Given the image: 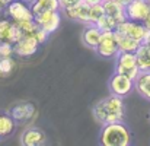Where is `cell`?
Instances as JSON below:
<instances>
[{"mask_svg":"<svg viewBox=\"0 0 150 146\" xmlns=\"http://www.w3.org/2000/svg\"><path fill=\"white\" fill-rule=\"evenodd\" d=\"M124 98L111 94L93 105V117L100 124L122 121L124 118Z\"/></svg>","mask_w":150,"mask_h":146,"instance_id":"1","label":"cell"},{"mask_svg":"<svg viewBox=\"0 0 150 146\" xmlns=\"http://www.w3.org/2000/svg\"><path fill=\"white\" fill-rule=\"evenodd\" d=\"M131 143V132L122 121L106 123L100 130L102 146H128Z\"/></svg>","mask_w":150,"mask_h":146,"instance_id":"2","label":"cell"},{"mask_svg":"<svg viewBox=\"0 0 150 146\" xmlns=\"http://www.w3.org/2000/svg\"><path fill=\"white\" fill-rule=\"evenodd\" d=\"M115 73L124 75L134 80L140 73L136 54L128 51H118V54L115 56Z\"/></svg>","mask_w":150,"mask_h":146,"instance_id":"3","label":"cell"},{"mask_svg":"<svg viewBox=\"0 0 150 146\" xmlns=\"http://www.w3.org/2000/svg\"><path fill=\"white\" fill-rule=\"evenodd\" d=\"M115 31L122 34V35H127L136 41H143L144 38V34L147 31V28L144 26L143 22H136V21H130V19H124L121 22L117 24L115 26Z\"/></svg>","mask_w":150,"mask_h":146,"instance_id":"4","label":"cell"},{"mask_svg":"<svg viewBox=\"0 0 150 146\" xmlns=\"http://www.w3.org/2000/svg\"><path fill=\"white\" fill-rule=\"evenodd\" d=\"M34 21L35 24L42 28L45 32L52 34L58 29L60 24H61V13L60 10H47V12H41L38 15H34Z\"/></svg>","mask_w":150,"mask_h":146,"instance_id":"5","label":"cell"},{"mask_svg":"<svg viewBox=\"0 0 150 146\" xmlns=\"http://www.w3.org/2000/svg\"><path fill=\"white\" fill-rule=\"evenodd\" d=\"M95 51L100 57H115L118 54V44L115 38V31H102L99 43L96 46Z\"/></svg>","mask_w":150,"mask_h":146,"instance_id":"6","label":"cell"},{"mask_svg":"<svg viewBox=\"0 0 150 146\" xmlns=\"http://www.w3.org/2000/svg\"><path fill=\"white\" fill-rule=\"evenodd\" d=\"M150 12V3L146 0H131L125 6V18L136 22H144Z\"/></svg>","mask_w":150,"mask_h":146,"instance_id":"7","label":"cell"},{"mask_svg":"<svg viewBox=\"0 0 150 146\" xmlns=\"http://www.w3.org/2000/svg\"><path fill=\"white\" fill-rule=\"evenodd\" d=\"M7 15L13 22H21V21H31L34 19L32 10L26 1L22 0H12L7 6Z\"/></svg>","mask_w":150,"mask_h":146,"instance_id":"8","label":"cell"},{"mask_svg":"<svg viewBox=\"0 0 150 146\" xmlns=\"http://www.w3.org/2000/svg\"><path fill=\"white\" fill-rule=\"evenodd\" d=\"M133 89H134V80L127 78V76H124V75L114 73V76L109 80V91L114 95L124 98L127 97Z\"/></svg>","mask_w":150,"mask_h":146,"instance_id":"9","label":"cell"},{"mask_svg":"<svg viewBox=\"0 0 150 146\" xmlns=\"http://www.w3.org/2000/svg\"><path fill=\"white\" fill-rule=\"evenodd\" d=\"M40 48V43L34 37H22L13 44V51L19 57H31Z\"/></svg>","mask_w":150,"mask_h":146,"instance_id":"10","label":"cell"},{"mask_svg":"<svg viewBox=\"0 0 150 146\" xmlns=\"http://www.w3.org/2000/svg\"><path fill=\"white\" fill-rule=\"evenodd\" d=\"M22 35L15 25V22L10 19H3L0 21V43H10L15 44L18 40H21Z\"/></svg>","mask_w":150,"mask_h":146,"instance_id":"11","label":"cell"},{"mask_svg":"<svg viewBox=\"0 0 150 146\" xmlns=\"http://www.w3.org/2000/svg\"><path fill=\"white\" fill-rule=\"evenodd\" d=\"M45 143V133L41 129L31 127L23 132L21 136V145L23 146H40Z\"/></svg>","mask_w":150,"mask_h":146,"instance_id":"12","label":"cell"},{"mask_svg":"<svg viewBox=\"0 0 150 146\" xmlns=\"http://www.w3.org/2000/svg\"><path fill=\"white\" fill-rule=\"evenodd\" d=\"M35 113V107L31 102H19L12 107L10 115L15 121H26L29 120Z\"/></svg>","mask_w":150,"mask_h":146,"instance_id":"13","label":"cell"},{"mask_svg":"<svg viewBox=\"0 0 150 146\" xmlns=\"http://www.w3.org/2000/svg\"><path fill=\"white\" fill-rule=\"evenodd\" d=\"M102 6H103V13L108 15L109 18L115 19L117 22L127 19L125 18V6H122L117 0H103Z\"/></svg>","mask_w":150,"mask_h":146,"instance_id":"14","label":"cell"},{"mask_svg":"<svg viewBox=\"0 0 150 146\" xmlns=\"http://www.w3.org/2000/svg\"><path fill=\"white\" fill-rule=\"evenodd\" d=\"M63 10H64V13L69 19L88 25V6L85 3L79 1V3H76V4L70 6V7H66Z\"/></svg>","mask_w":150,"mask_h":146,"instance_id":"15","label":"cell"},{"mask_svg":"<svg viewBox=\"0 0 150 146\" xmlns=\"http://www.w3.org/2000/svg\"><path fill=\"white\" fill-rule=\"evenodd\" d=\"M100 34H102V31H100L95 24L86 25V28H85V31H83V34H82V40H83L85 46L89 47V48L95 50L96 46H98V43H99Z\"/></svg>","mask_w":150,"mask_h":146,"instance_id":"16","label":"cell"},{"mask_svg":"<svg viewBox=\"0 0 150 146\" xmlns=\"http://www.w3.org/2000/svg\"><path fill=\"white\" fill-rule=\"evenodd\" d=\"M134 89L144 98L150 101V72H140L134 79Z\"/></svg>","mask_w":150,"mask_h":146,"instance_id":"17","label":"cell"},{"mask_svg":"<svg viewBox=\"0 0 150 146\" xmlns=\"http://www.w3.org/2000/svg\"><path fill=\"white\" fill-rule=\"evenodd\" d=\"M136 60L140 72H150V46L149 44H140L136 50Z\"/></svg>","mask_w":150,"mask_h":146,"instance_id":"18","label":"cell"},{"mask_svg":"<svg viewBox=\"0 0 150 146\" xmlns=\"http://www.w3.org/2000/svg\"><path fill=\"white\" fill-rule=\"evenodd\" d=\"M29 7L32 10V15H38L47 10H61L58 0H31Z\"/></svg>","mask_w":150,"mask_h":146,"instance_id":"19","label":"cell"},{"mask_svg":"<svg viewBox=\"0 0 150 146\" xmlns=\"http://www.w3.org/2000/svg\"><path fill=\"white\" fill-rule=\"evenodd\" d=\"M115 38H117V44L120 51H128V53H136V50L139 48V46L142 44L140 41H136L127 35H122L120 32L115 31Z\"/></svg>","mask_w":150,"mask_h":146,"instance_id":"20","label":"cell"},{"mask_svg":"<svg viewBox=\"0 0 150 146\" xmlns=\"http://www.w3.org/2000/svg\"><path fill=\"white\" fill-rule=\"evenodd\" d=\"M15 25L18 26L19 32L22 37H34L37 29H38V25L35 24L34 19L31 21H21V22H15Z\"/></svg>","mask_w":150,"mask_h":146,"instance_id":"21","label":"cell"},{"mask_svg":"<svg viewBox=\"0 0 150 146\" xmlns=\"http://www.w3.org/2000/svg\"><path fill=\"white\" fill-rule=\"evenodd\" d=\"M15 130V120L10 114H0V137L9 136Z\"/></svg>","mask_w":150,"mask_h":146,"instance_id":"22","label":"cell"},{"mask_svg":"<svg viewBox=\"0 0 150 146\" xmlns=\"http://www.w3.org/2000/svg\"><path fill=\"white\" fill-rule=\"evenodd\" d=\"M117 21L115 19H112V18H109L108 15H102L99 19L96 21V26L99 28L100 31H115V26H117Z\"/></svg>","mask_w":150,"mask_h":146,"instance_id":"23","label":"cell"},{"mask_svg":"<svg viewBox=\"0 0 150 146\" xmlns=\"http://www.w3.org/2000/svg\"><path fill=\"white\" fill-rule=\"evenodd\" d=\"M103 15V6L102 3L88 6V25L89 24H96V21Z\"/></svg>","mask_w":150,"mask_h":146,"instance_id":"24","label":"cell"},{"mask_svg":"<svg viewBox=\"0 0 150 146\" xmlns=\"http://www.w3.org/2000/svg\"><path fill=\"white\" fill-rule=\"evenodd\" d=\"M15 60L12 57H1L0 58V75L1 76H6V75H10L15 69Z\"/></svg>","mask_w":150,"mask_h":146,"instance_id":"25","label":"cell"},{"mask_svg":"<svg viewBox=\"0 0 150 146\" xmlns=\"http://www.w3.org/2000/svg\"><path fill=\"white\" fill-rule=\"evenodd\" d=\"M15 54L13 44L10 43H0V58L1 57H12Z\"/></svg>","mask_w":150,"mask_h":146,"instance_id":"26","label":"cell"},{"mask_svg":"<svg viewBox=\"0 0 150 146\" xmlns=\"http://www.w3.org/2000/svg\"><path fill=\"white\" fill-rule=\"evenodd\" d=\"M48 37H50V34H48V32H45V31H44L42 28H40V26H38V29H37L35 35H34V38L40 43V46H41V44H44V43H47Z\"/></svg>","mask_w":150,"mask_h":146,"instance_id":"27","label":"cell"},{"mask_svg":"<svg viewBox=\"0 0 150 146\" xmlns=\"http://www.w3.org/2000/svg\"><path fill=\"white\" fill-rule=\"evenodd\" d=\"M58 1H60L61 9H66V7H70V6H73V4H76V3H79V1H82V0H58Z\"/></svg>","mask_w":150,"mask_h":146,"instance_id":"28","label":"cell"},{"mask_svg":"<svg viewBox=\"0 0 150 146\" xmlns=\"http://www.w3.org/2000/svg\"><path fill=\"white\" fill-rule=\"evenodd\" d=\"M82 3H85L86 6H93V4L102 3V0H82Z\"/></svg>","mask_w":150,"mask_h":146,"instance_id":"29","label":"cell"},{"mask_svg":"<svg viewBox=\"0 0 150 146\" xmlns=\"http://www.w3.org/2000/svg\"><path fill=\"white\" fill-rule=\"evenodd\" d=\"M143 24H144V26H146L147 29H150V12H149V15H147V18H146V21H144Z\"/></svg>","mask_w":150,"mask_h":146,"instance_id":"30","label":"cell"},{"mask_svg":"<svg viewBox=\"0 0 150 146\" xmlns=\"http://www.w3.org/2000/svg\"><path fill=\"white\" fill-rule=\"evenodd\" d=\"M117 1H118V3H121L122 6H127V4H128L131 0H117Z\"/></svg>","mask_w":150,"mask_h":146,"instance_id":"31","label":"cell"},{"mask_svg":"<svg viewBox=\"0 0 150 146\" xmlns=\"http://www.w3.org/2000/svg\"><path fill=\"white\" fill-rule=\"evenodd\" d=\"M10 1H12V0H0V4H1V6L4 7V6H7V4H9Z\"/></svg>","mask_w":150,"mask_h":146,"instance_id":"32","label":"cell"},{"mask_svg":"<svg viewBox=\"0 0 150 146\" xmlns=\"http://www.w3.org/2000/svg\"><path fill=\"white\" fill-rule=\"evenodd\" d=\"M22 1H26V3H28V1H31V0H22Z\"/></svg>","mask_w":150,"mask_h":146,"instance_id":"33","label":"cell"},{"mask_svg":"<svg viewBox=\"0 0 150 146\" xmlns=\"http://www.w3.org/2000/svg\"><path fill=\"white\" fill-rule=\"evenodd\" d=\"M1 7H3V6H1V4H0V12H1Z\"/></svg>","mask_w":150,"mask_h":146,"instance_id":"34","label":"cell"},{"mask_svg":"<svg viewBox=\"0 0 150 146\" xmlns=\"http://www.w3.org/2000/svg\"><path fill=\"white\" fill-rule=\"evenodd\" d=\"M146 1H149V3H150V0H146Z\"/></svg>","mask_w":150,"mask_h":146,"instance_id":"35","label":"cell"},{"mask_svg":"<svg viewBox=\"0 0 150 146\" xmlns=\"http://www.w3.org/2000/svg\"><path fill=\"white\" fill-rule=\"evenodd\" d=\"M102 1H103V0H102Z\"/></svg>","mask_w":150,"mask_h":146,"instance_id":"36","label":"cell"}]
</instances>
